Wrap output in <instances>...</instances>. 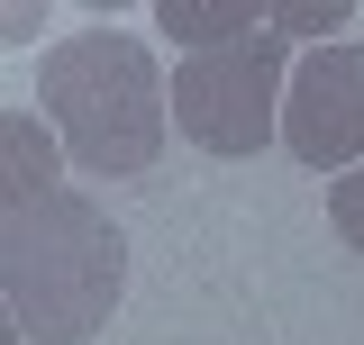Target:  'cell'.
<instances>
[{"label": "cell", "instance_id": "52a82bcc", "mask_svg": "<svg viewBox=\"0 0 364 345\" xmlns=\"http://www.w3.org/2000/svg\"><path fill=\"white\" fill-rule=\"evenodd\" d=\"M273 28H282V37H318L328 45V28H355V0H328V9H318V0H282V9H264Z\"/></svg>", "mask_w": 364, "mask_h": 345}, {"label": "cell", "instance_id": "8992f818", "mask_svg": "<svg viewBox=\"0 0 364 345\" xmlns=\"http://www.w3.org/2000/svg\"><path fill=\"white\" fill-rule=\"evenodd\" d=\"M0 155H9L0 200H9V191H55V146L37 136V119H28V109H9V119H0Z\"/></svg>", "mask_w": 364, "mask_h": 345}, {"label": "cell", "instance_id": "5b68a950", "mask_svg": "<svg viewBox=\"0 0 364 345\" xmlns=\"http://www.w3.org/2000/svg\"><path fill=\"white\" fill-rule=\"evenodd\" d=\"M155 28L191 55H219V45H246L264 28V9L255 0H155Z\"/></svg>", "mask_w": 364, "mask_h": 345}, {"label": "cell", "instance_id": "6da1fadb", "mask_svg": "<svg viewBox=\"0 0 364 345\" xmlns=\"http://www.w3.org/2000/svg\"><path fill=\"white\" fill-rule=\"evenodd\" d=\"M0 291H9V336L28 345H82L109 327L128 291V236L109 227L82 191H9L0 200Z\"/></svg>", "mask_w": 364, "mask_h": 345}, {"label": "cell", "instance_id": "3957f363", "mask_svg": "<svg viewBox=\"0 0 364 345\" xmlns=\"http://www.w3.org/2000/svg\"><path fill=\"white\" fill-rule=\"evenodd\" d=\"M282 91H291V64H282V28L264 18L246 45L191 55L173 73V119L200 155H264L282 136Z\"/></svg>", "mask_w": 364, "mask_h": 345}, {"label": "cell", "instance_id": "ba28073f", "mask_svg": "<svg viewBox=\"0 0 364 345\" xmlns=\"http://www.w3.org/2000/svg\"><path fill=\"white\" fill-rule=\"evenodd\" d=\"M328 218H337V236H346V246L364 255V164L328 182Z\"/></svg>", "mask_w": 364, "mask_h": 345}, {"label": "cell", "instance_id": "277c9868", "mask_svg": "<svg viewBox=\"0 0 364 345\" xmlns=\"http://www.w3.org/2000/svg\"><path fill=\"white\" fill-rule=\"evenodd\" d=\"M282 146L310 172L364 164V45H310L282 91Z\"/></svg>", "mask_w": 364, "mask_h": 345}, {"label": "cell", "instance_id": "7a4b0ae2", "mask_svg": "<svg viewBox=\"0 0 364 345\" xmlns=\"http://www.w3.org/2000/svg\"><path fill=\"white\" fill-rule=\"evenodd\" d=\"M37 100L64 128L82 172H155L164 155V119H173V82L155 73V55L136 37H64L37 64Z\"/></svg>", "mask_w": 364, "mask_h": 345}]
</instances>
